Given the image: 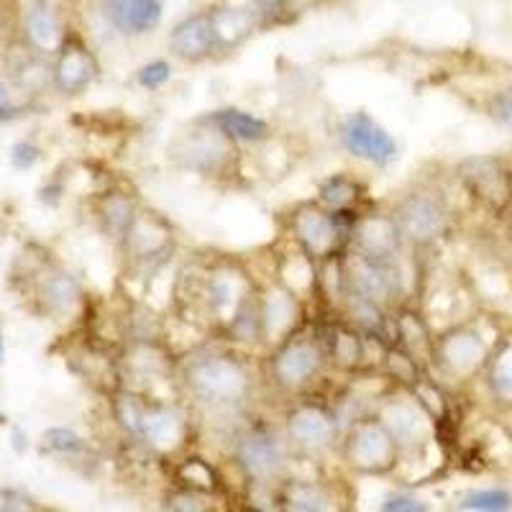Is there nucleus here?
Returning a JSON list of instances; mask_svg holds the SVG:
<instances>
[{
  "mask_svg": "<svg viewBox=\"0 0 512 512\" xmlns=\"http://www.w3.org/2000/svg\"><path fill=\"white\" fill-rule=\"evenodd\" d=\"M203 121H208L210 126H216L223 136H226L231 144H236L244 152V149H262L269 146L277 136L274 131V123L269 118L259 116L254 111H246L239 105H223V108H213L208 113H200Z\"/></svg>",
  "mask_w": 512,
  "mask_h": 512,
  "instance_id": "5701e85b",
  "label": "nucleus"
},
{
  "mask_svg": "<svg viewBox=\"0 0 512 512\" xmlns=\"http://www.w3.org/2000/svg\"><path fill=\"white\" fill-rule=\"evenodd\" d=\"M70 29L64 24L62 8L54 0H34L24 16V41L36 57H57Z\"/></svg>",
  "mask_w": 512,
  "mask_h": 512,
  "instance_id": "bb28decb",
  "label": "nucleus"
},
{
  "mask_svg": "<svg viewBox=\"0 0 512 512\" xmlns=\"http://www.w3.org/2000/svg\"><path fill=\"white\" fill-rule=\"evenodd\" d=\"M36 300L54 318H70L85 305V287L70 269L52 264L36 277Z\"/></svg>",
  "mask_w": 512,
  "mask_h": 512,
  "instance_id": "cd10ccee",
  "label": "nucleus"
},
{
  "mask_svg": "<svg viewBox=\"0 0 512 512\" xmlns=\"http://www.w3.org/2000/svg\"><path fill=\"white\" fill-rule=\"evenodd\" d=\"M377 418L387 425V431L395 438L402 459L425 454L436 443L438 423L423 402L405 387H395L384 392L374 405Z\"/></svg>",
  "mask_w": 512,
  "mask_h": 512,
  "instance_id": "f8f14e48",
  "label": "nucleus"
},
{
  "mask_svg": "<svg viewBox=\"0 0 512 512\" xmlns=\"http://www.w3.org/2000/svg\"><path fill=\"white\" fill-rule=\"evenodd\" d=\"M479 384H482L487 400L500 413L512 415V331H507L500 344H497Z\"/></svg>",
  "mask_w": 512,
  "mask_h": 512,
  "instance_id": "7c9ffc66",
  "label": "nucleus"
},
{
  "mask_svg": "<svg viewBox=\"0 0 512 512\" xmlns=\"http://www.w3.org/2000/svg\"><path fill=\"white\" fill-rule=\"evenodd\" d=\"M172 464V477H175V487L190 489V492H200V495L218 497L226 489L221 472L216 469V464H210L203 456L182 454L180 459L169 461Z\"/></svg>",
  "mask_w": 512,
  "mask_h": 512,
  "instance_id": "2f4dec72",
  "label": "nucleus"
},
{
  "mask_svg": "<svg viewBox=\"0 0 512 512\" xmlns=\"http://www.w3.org/2000/svg\"><path fill=\"white\" fill-rule=\"evenodd\" d=\"M177 390L200 423L213 420L233 428L254 413L264 390L259 356L221 338H203L177 356Z\"/></svg>",
  "mask_w": 512,
  "mask_h": 512,
  "instance_id": "f257e3e1",
  "label": "nucleus"
},
{
  "mask_svg": "<svg viewBox=\"0 0 512 512\" xmlns=\"http://www.w3.org/2000/svg\"><path fill=\"white\" fill-rule=\"evenodd\" d=\"M259 367H262L264 390L274 392L282 400L320 392L331 374V361L320 336V326L310 320L308 326L259 356Z\"/></svg>",
  "mask_w": 512,
  "mask_h": 512,
  "instance_id": "20e7f679",
  "label": "nucleus"
},
{
  "mask_svg": "<svg viewBox=\"0 0 512 512\" xmlns=\"http://www.w3.org/2000/svg\"><path fill=\"white\" fill-rule=\"evenodd\" d=\"M208 13L213 36H216V52L221 57L239 52L244 44H249L251 36L262 31V21H259L256 8L251 6V0H244V3H231V0L213 3Z\"/></svg>",
  "mask_w": 512,
  "mask_h": 512,
  "instance_id": "4be33fe9",
  "label": "nucleus"
},
{
  "mask_svg": "<svg viewBox=\"0 0 512 512\" xmlns=\"http://www.w3.org/2000/svg\"><path fill=\"white\" fill-rule=\"evenodd\" d=\"M377 512H431V505L420 495H415V492L397 489V492H390V495L384 497Z\"/></svg>",
  "mask_w": 512,
  "mask_h": 512,
  "instance_id": "58836bf2",
  "label": "nucleus"
},
{
  "mask_svg": "<svg viewBox=\"0 0 512 512\" xmlns=\"http://www.w3.org/2000/svg\"><path fill=\"white\" fill-rule=\"evenodd\" d=\"M280 512H351L354 495L331 477H287L277 487Z\"/></svg>",
  "mask_w": 512,
  "mask_h": 512,
  "instance_id": "a211bd4d",
  "label": "nucleus"
},
{
  "mask_svg": "<svg viewBox=\"0 0 512 512\" xmlns=\"http://www.w3.org/2000/svg\"><path fill=\"white\" fill-rule=\"evenodd\" d=\"M315 200L333 213H359L374 205L369 182L356 172H331L315 185Z\"/></svg>",
  "mask_w": 512,
  "mask_h": 512,
  "instance_id": "c85d7f7f",
  "label": "nucleus"
},
{
  "mask_svg": "<svg viewBox=\"0 0 512 512\" xmlns=\"http://www.w3.org/2000/svg\"><path fill=\"white\" fill-rule=\"evenodd\" d=\"M144 208L139 192L128 185H113L103 190L95 198V221H98L100 233L111 241L113 246H121L126 239L128 228L134 226L139 210Z\"/></svg>",
  "mask_w": 512,
  "mask_h": 512,
  "instance_id": "a878e982",
  "label": "nucleus"
},
{
  "mask_svg": "<svg viewBox=\"0 0 512 512\" xmlns=\"http://www.w3.org/2000/svg\"><path fill=\"white\" fill-rule=\"evenodd\" d=\"M24 90L13 88L11 82L0 80V123H11L29 111V100L24 98Z\"/></svg>",
  "mask_w": 512,
  "mask_h": 512,
  "instance_id": "4c0bfd02",
  "label": "nucleus"
},
{
  "mask_svg": "<svg viewBox=\"0 0 512 512\" xmlns=\"http://www.w3.org/2000/svg\"><path fill=\"white\" fill-rule=\"evenodd\" d=\"M259 305H262L264 354L310 323V305L297 292L282 285L277 277L262 280Z\"/></svg>",
  "mask_w": 512,
  "mask_h": 512,
  "instance_id": "f3484780",
  "label": "nucleus"
},
{
  "mask_svg": "<svg viewBox=\"0 0 512 512\" xmlns=\"http://www.w3.org/2000/svg\"><path fill=\"white\" fill-rule=\"evenodd\" d=\"M0 39H3V16H0Z\"/></svg>",
  "mask_w": 512,
  "mask_h": 512,
  "instance_id": "a18cd8bd",
  "label": "nucleus"
},
{
  "mask_svg": "<svg viewBox=\"0 0 512 512\" xmlns=\"http://www.w3.org/2000/svg\"><path fill=\"white\" fill-rule=\"evenodd\" d=\"M454 182L489 216L505 221L512 198V164L500 154H472L456 162Z\"/></svg>",
  "mask_w": 512,
  "mask_h": 512,
  "instance_id": "4468645a",
  "label": "nucleus"
},
{
  "mask_svg": "<svg viewBox=\"0 0 512 512\" xmlns=\"http://www.w3.org/2000/svg\"><path fill=\"white\" fill-rule=\"evenodd\" d=\"M338 459L356 477H387L402 464L395 438L374 410L346 423Z\"/></svg>",
  "mask_w": 512,
  "mask_h": 512,
  "instance_id": "9b49d317",
  "label": "nucleus"
},
{
  "mask_svg": "<svg viewBox=\"0 0 512 512\" xmlns=\"http://www.w3.org/2000/svg\"><path fill=\"white\" fill-rule=\"evenodd\" d=\"M198 428V415L182 395H146L139 428L128 446L152 461H175L190 451Z\"/></svg>",
  "mask_w": 512,
  "mask_h": 512,
  "instance_id": "6e6552de",
  "label": "nucleus"
},
{
  "mask_svg": "<svg viewBox=\"0 0 512 512\" xmlns=\"http://www.w3.org/2000/svg\"><path fill=\"white\" fill-rule=\"evenodd\" d=\"M241 149L226 139L216 126L203 118H192L169 141L167 157L182 172L208 182H231L241 175Z\"/></svg>",
  "mask_w": 512,
  "mask_h": 512,
  "instance_id": "9d476101",
  "label": "nucleus"
},
{
  "mask_svg": "<svg viewBox=\"0 0 512 512\" xmlns=\"http://www.w3.org/2000/svg\"><path fill=\"white\" fill-rule=\"evenodd\" d=\"M228 456L244 484L259 487H280L292 477V464L297 461L280 418H269L256 410L231 428Z\"/></svg>",
  "mask_w": 512,
  "mask_h": 512,
  "instance_id": "39448f33",
  "label": "nucleus"
},
{
  "mask_svg": "<svg viewBox=\"0 0 512 512\" xmlns=\"http://www.w3.org/2000/svg\"><path fill=\"white\" fill-rule=\"evenodd\" d=\"M41 159V146L31 139H21L11 149V164L16 169H31Z\"/></svg>",
  "mask_w": 512,
  "mask_h": 512,
  "instance_id": "ea45409f",
  "label": "nucleus"
},
{
  "mask_svg": "<svg viewBox=\"0 0 512 512\" xmlns=\"http://www.w3.org/2000/svg\"><path fill=\"white\" fill-rule=\"evenodd\" d=\"M177 246H180V239H177L172 221L162 216L159 210L144 205L134 226L128 228L126 239L118 246V254H121L126 272L154 274L172 262Z\"/></svg>",
  "mask_w": 512,
  "mask_h": 512,
  "instance_id": "ddd939ff",
  "label": "nucleus"
},
{
  "mask_svg": "<svg viewBox=\"0 0 512 512\" xmlns=\"http://www.w3.org/2000/svg\"><path fill=\"white\" fill-rule=\"evenodd\" d=\"M361 216L364 210L333 213L315 198L297 200L282 213V236L315 264H326L349 254L351 236Z\"/></svg>",
  "mask_w": 512,
  "mask_h": 512,
  "instance_id": "0eeeda50",
  "label": "nucleus"
},
{
  "mask_svg": "<svg viewBox=\"0 0 512 512\" xmlns=\"http://www.w3.org/2000/svg\"><path fill=\"white\" fill-rule=\"evenodd\" d=\"M100 80V62L93 49L72 36L64 41V47L52 62V88L62 98H80Z\"/></svg>",
  "mask_w": 512,
  "mask_h": 512,
  "instance_id": "412c9836",
  "label": "nucleus"
},
{
  "mask_svg": "<svg viewBox=\"0 0 512 512\" xmlns=\"http://www.w3.org/2000/svg\"><path fill=\"white\" fill-rule=\"evenodd\" d=\"M338 141L344 152L356 162L374 169H390L400 157V144L395 136L367 111L346 113L338 123Z\"/></svg>",
  "mask_w": 512,
  "mask_h": 512,
  "instance_id": "dca6fc26",
  "label": "nucleus"
},
{
  "mask_svg": "<svg viewBox=\"0 0 512 512\" xmlns=\"http://www.w3.org/2000/svg\"><path fill=\"white\" fill-rule=\"evenodd\" d=\"M484 116L502 128L505 134H512V82L497 88L495 93H489L484 100Z\"/></svg>",
  "mask_w": 512,
  "mask_h": 512,
  "instance_id": "c9c22d12",
  "label": "nucleus"
},
{
  "mask_svg": "<svg viewBox=\"0 0 512 512\" xmlns=\"http://www.w3.org/2000/svg\"><path fill=\"white\" fill-rule=\"evenodd\" d=\"M320 336H323V344H326L328 361H331V372L338 377H359V374L367 372H379L377 364L372 361L369 351L377 344L374 338H367L359 328H354L351 323H346L341 315L333 313V318H328L323 326H320ZM382 344V341H379Z\"/></svg>",
  "mask_w": 512,
  "mask_h": 512,
  "instance_id": "6ab92c4d",
  "label": "nucleus"
},
{
  "mask_svg": "<svg viewBox=\"0 0 512 512\" xmlns=\"http://www.w3.org/2000/svg\"><path fill=\"white\" fill-rule=\"evenodd\" d=\"M3 354H6V344H3V333H0V364H3Z\"/></svg>",
  "mask_w": 512,
  "mask_h": 512,
  "instance_id": "c03bdc74",
  "label": "nucleus"
},
{
  "mask_svg": "<svg viewBox=\"0 0 512 512\" xmlns=\"http://www.w3.org/2000/svg\"><path fill=\"white\" fill-rule=\"evenodd\" d=\"M461 512H512V492L507 487H479L459 500Z\"/></svg>",
  "mask_w": 512,
  "mask_h": 512,
  "instance_id": "473e14b6",
  "label": "nucleus"
},
{
  "mask_svg": "<svg viewBox=\"0 0 512 512\" xmlns=\"http://www.w3.org/2000/svg\"><path fill=\"white\" fill-rule=\"evenodd\" d=\"M44 448L59 456H80L88 454L90 443L67 425H54L49 431H44Z\"/></svg>",
  "mask_w": 512,
  "mask_h": 512,
  "instance_id": "72a5a7b5",
  "label": "nucleus"
},
{
  "mask_svg": "<svg viewBox=\"0 0 512 512\" xmlns=\"http://www.w3.org/2000/svg\"><path fill=\"white\" fill-rule=\"evenodd\" d=\"M505 223H512V198H510V205H507V213H505Z\"/></svg>",
  "mask_w": 512,
  "mask_h": 512,
  "instance_id": "37998d69",
  "label": "nucleus"
},
{
  "mask_svg": "<svg viewBox=\"0 0 512 512\" xmlns=\"http://www.w3.org/2000/svg\"><path fill=\"white\" fill-rule=\"evenodd\" d=\"M433 338H436V331L423 315V310L415 308L413 303H402L400 308L392 310V344L408 351L425 369L431 361Z\"/></svg>",
  "mask_w": 512,
  "mask_h": 512,
  "instance_id": "c756f323",
  "label": "nucleus"
},
{
  "mask_svg": "<svg viewBox=\"0 0 512 512\" xmlns=\"http://www.w3.org/2000/svg\"><path fill=\"white\" fill-rule=\"evenodd\" d=\"M410 259H413V254L400 264L377 262V259H369L359 251L349 249V254L341 256L344 290L367 297V300L382 305L392 313L402 303H410L408 277H405V264Z\"/></svg>",
  "mask_w": 512,
  "mask_h": 512,
  "instance_id": "2eb2a0df",
  "label": "nucleus"
},
{
  "mask_svg": "<svg viewBox=\"0 0 512 512\" xmlns=\"http://www.w3.org/2000/svg\"><path fill=\"white\" fill-rule=\"evenodd\" d=\"M351 251L377 259V262L400 264L410 256L408 246L402 241L400 228H397L395 218L390 216L387 205H377L364 210V216L359 218L351 236Z\"/></svg>",
  "mask_w": 512,
  "mask_h": 512,
  "instance_id": "aec40b11",
  "label": "nucleus"
},
{
  "mask_svg": "<svg viewBox=\"0 0 512 512\" xmlns=\"http://www.w3.org/2000/svg\"><path fill=\"white\" fill-rule=\"evenodd\" d=\"M172 77H175V64L162 57L149 59V62H144L134 72V82L141 90H146V93H159V90H164L172 82Z\"/></svg>",
  "mask_w": 512,
  "mask_h": 512,
  "instance_id": "f704fd0d",
  "label": "nucleus"
},
{
  "mask_svg": "<svg viewBox=\"0 0 512 512\" xmlns=\"http://www.w3.org/2000/svg\"><path fill=\"white\" fill-rule=\"evenodd\" d=\"M410 254L423 256L451 239L456 228L454 200L438 182L423 180L402 187L387 203Z\"/></svg>",
  "mask_w": 512,
  "mask_h": 512,
  "instance_id": "423d86ee",
  "label": "nucleus"
},
{
  "mask_svg": "<svg viewBox=\"0 0 512 512\" xmlns=\"http://www.w3.org/2000/svg\"><path fill=\"white\" fill-rule=\"evenodd\" d=\"M262 280L239 256H195L177 272L175 310L182 320L205 331L208 338H221L239 310L256 295Z\"/></svg>",
  "mask_w": 512,
  "mask_h": 512,
  "instance_id": "f03ea898",
  "label": "nucleus"
},
{
  "mask_svg": "<svg viewBox=\"0 0 512 512\" xmlns=\"http://www.w3.org/2000/svg\"><path fill=\"white\" fill-rule=\"evenodd\" d=\"M213 507H216V497L180 487L172 489L164 502V512H213Z\"/></svg>",
  "mask_w": 512,
  "mask_h": 512,
  "instance_id": "e433bc0d",
  "label": "nucleus"
},
{
  "mask_svg": "<svg viewBox=\"0 0 512 512\" xmlns=\"http://www.w3.org/2000/svg\"><path fill=\"white\" fill-rule=\"evenodd\" d=\"M164 0H100L105 24L123 39H144L162 26Z\"/></svg>",
  "mask_w": 512,
  "mask_h": 512,
  "instance_id": "393cba45",
  "label": "nucleus"
},
{
  "mask_svg": "<svg viewBox=\"0 0 512 512\" xmlns=\"http://www.w3.org/2000/svg\"><path fill=\"white\" fill-rule=\"evenodd\" d=\"M0 512H39L34 502L24 495V492H16V489H6L0 495Z\"/></svg>",
  "mask_w": 512,
  "mask_h": 512,
  "instance_id": "a19ab883",
  "label": "nucleus"
},
{
  "mask_svg": "<svg viewBox=\"0 0 512 512\" xmlns=\"http://www.w3.org/2000/svg\"><path fill=\"white\" fill-rule=\"evenodd\" d=\"M505 333L495 318L484 313L448 323L433 338L428 372L446 390H466L472 384H479Z\"/></svg>",
  "mask_w": 512,
  "mask_h": 512,
  "instance_id": "7ed1b4c3",
  "label": "nucleus"
},
{
  "mask_svg": "<svg viewBox=\"0 0 512 512\" xmlns=\"http://www.w3.org/2000/svg\"><path fill=\"white\" fill-rule=\"evenodd\" d=\"M507 226V249H510V256H512V223H505Z\"/></svg>",
  "mask_w": 512,
  "mask_h": 512,
  "instance_id": "79ce46f5",
  "label": "nucleus"
},
{
  "mask_svg": "<svg viewBox=\"0 0 512 512\" xmlns=\"http://www.w3.org/2000/svg\"><path fill=\"white\" fill-rule=\"evenodd\" d=\"M280 423L290 448L295 451V459L305 461H323L331 454H338L346 428L333 400L320 392L285 400Z\"/></svg>",
  "mask_w": 512,
  "mask_h": 512,
  "instance_id": "1a4fd4ad",
  "label": "nucleus"
},
{
  "mask_svg": "<svg viewBox=\"0 0 512 512\" xmlns=\"http://www.w3.org/2000/svg\"><path fill=\"white\" fill-rule=\"evenodd\" d=\"M169 57L182 64H205L208 59L218 57L216 52V36L210 26L208 8H200L195 13H187L177 21L167 36Z\"/></svg>",
  "mask_w": 512,
  "mask_h": 512,
  "instance_id": "b1692460",
  "label": "nucleus"
}]
</instances>
